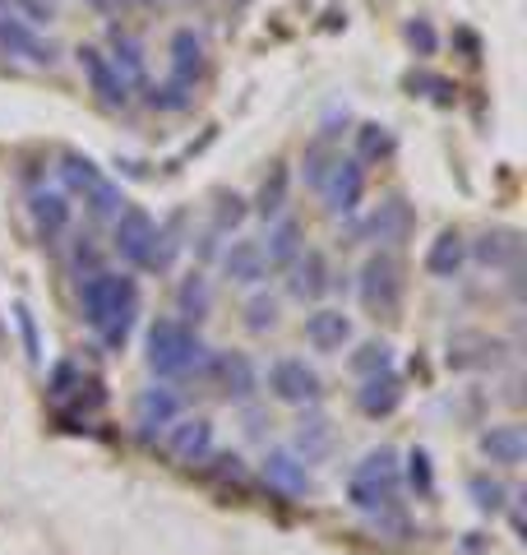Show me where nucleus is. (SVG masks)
Wrapping results in <instances>:
<instances>
[{
	"label": "nucleus",
	"mask_w": 527,
	"mask_h": 555,
	"mask_svg": "<svg viewBox=\"0 0 527 555\" xmlns=\"http://www.w3.org/2000/svg\"><path fill=\"white\" fill-rule=\"evenodd\" d=\"M79 315L107 352H126L134 320H139V283L130 273L98 269L93 278L79 283Z\"/></svg>",
	"instance_id": "1"
},
{
	"label": "nucleus",
	"mask_w": 527,
	"mask_h": 555,
	"mask_svg": "<svg viewBox=\"0 0 527 555\" xmlns=\"http://www.w3.org/2000/svg\"><path fill=\"white\" fill-rule=\"evenodd\" d=\"M347 505L361 509L365 518H375L384 509H398L402 505V463H398V449L380 444L371 449L347 477Z\"/></svg>",
	"instance_id": "2"
},
{
	"label": "nucleus",
	"mask_w": 527,
	"mask_h": 555,
	"mask_svg": "<svg viewBox=\"0 0 527 555\" xmlns=\"http://www.w3.org/2000/svg\"><path fill=\"white\" fill-rule=\"evenodd\" d=\"M144 347H149V371L157 379H181L190 371H200L208 357V343L200 338V328L181 324L176 315H157L149 324Z\"/></svg>",
	"instance_id": "3"
},
{
	"label": "nucleus",
	"mask_w": 527,
	"mask_h": 555,
	"mask_svg": "<svg viewBox=\"0 0 527 555\" xmlns=\"http://www.w3.org/2000/svg\"><path fill=\"white\" fill-rule=\"evenodd\" d=\"M402 292H408V278H402V259L394 250H375L357 273V297L371 310L375 320H398L402 310Z\"/></svg>",
	"instance_id": "4"
},
{
	"label": "nucleus",
	"mask_w": 527,
	"mask_h": 555,
	"mask_svg": "<svg viewBox=\"0 0 527 555\" xmlns=\"http://www.w3.org/2000/svg\"><path fill=\"white\" fill-rule=\"evenodd\" d=\"M112 250L126 259L130 269H149L153 273V250H157V222L149 208L126 204L112 222Z\"/></svg>",
	"instance_id": "5"
},
{
	"label": "nucleus",
	"mask_w": 527,
	"mask_h": 555,
	"mask_svg": "<svg viewBox=\"0 0 527 555\" xmlns=\"http://www.w3.org/2000/svg\"><path fill=\"white\" fill-rule=\"evenodd\" d=\"M269 393L287 408H320L324 379L314 366H306V357H278L269 366Z\"/></svg>",
	"instance_id": "6"
},
{
	"label": "nucleus",
	"mask_w": 527,
	"mask_h": 555,
	"mask_svg": "<svg viewBox=\"0 0 527 555\" xmlns=\"http://www.w3.org/2000/svg\"><path fill=\"white\" fill-rule=\"evenodd\" d=\"M416 228V214L402 195L380 199L361 222H351V241H375V246H402Z\"/></svg>",
	"instance_id": "7"
},
{
	"label": "nucleus",
	"mask_w": 527,
	"mask_h": 555,
	"mask_svg": "<svg viewBox=\"0 0 527 555\" xmlns=\"http://www.w3.org/2000/svg\"><path fill=\"white\" fill-rule=\"evenodd\" d=\"M200 371L214 379V389L227 398V403H250L259 393V371L245 352H208Z\"/></svg>",
	"instance_id": "8"
},
{
	"label": "nucleus",
	"mask_w": 527,
	"mask_h": 555,
	"mask_svg": "<svg viewBox=\"0 0 527 555\" xmlns=\"http://www.w3.org/2000/svg\"><path fill=\"white\" fill-rule=\"evenodd\" d=\"M320 195H324L329 218H351L361 208V199H365V167L357 158H343L338 153V163L329 167Z\"/></svg>",
	"instance_id": "9"
},
{
	"label": "nucleus",
	"mask_w": 527,
	"mask_h": 555,
	"mask_svg": "<svg viewBox=\"0 0 527 555\" xmlns=\"http://www.w3.org/2000/svg\"><path fill=\"white\" fill-rule=\"evenodd\" d=\"M0 51L5 56H20L28 65H56L61 61V47L42 38L38 28H28L24 20H14L10 10H0Z\"/></svg>",
	"instance_id": "10"
},
{
	"label": "nucleus",
	"mask_w": 527,
	"mask_h": 555,
	"mask_svg": "<svg viewBox=\"0 0 527 555\" xmlns=\"http://www.w3.org/2000/svg\"><path fill=\"white\" fill-rule=\"evenodd\" d=\"M28 218H33V232H38L42 246H61V236L69 232V222H75V204L61 190H47L38 185L28 195Z\"/></svg>",
	"instance_id": "11"
},
{
	"label": "nucleus",
	"mask_w": 527,
	"mask_h": 555,
	"mask_svg": "<svg viewBox=\"0 0 527 555\" xmlns=\"http://www.w3.org/2000/svg\"><path fill=\"white\" fill-rule=\"evenodd\" d=\"M185 412V398L176 393L171 385H153L134 398V426H139V436L153 440V436H163V430L176 422V416Z\"/></svg>",
	"instance_id": "12"
},
{
	"label": "nucleus",
	"mask_w": 527,
	"mask_h": 555,
	"mask_svg": "<svg viewBox=\"0 0 527 555\" xmlns=\"http://www.w3.org/2000/svg\"><path fill=\"white\" fill-rule=\"evenodd\" d=\"M259 473H264V486L269 491H278L283 500H306L310 495V467L292 454V449H269L259 463Z\"/></svg>",
	"instance_id": "13"
},
{
	"label": "nucleus",
	"mask_w": 527,
	"mask_h": 555,
	"mask_svg": "<svg viewBox=\"0 0 527 555\" xmlns=\"http://www.w3.org/2000/svg\"><path fill=\"white\" fill-rule=\"evenodd\" d=\"M167 449L176 463H208V454H214V422L208 416H176V422L167 426Z\"/></svg>",
	"instance_id": "14"
},
{
	"label": "nucleus",
	"mask_w": 527,
	"mask_h": 555,
	"mask_svg": "<svg viewBox=\"0 0 527 555\" xmlns=\"http://www.w3.org/2000/svg\"><path fill=\"white\" fill-rule=\"evenodd\" d=\"M75 56H79V69H83L88 89L98 93L102 107H126V102H130V89H126V79H120L116 69H112L107 51H102V47H79Z\"/></svg>",
	"instance_id": "15"
},
{
	"label": "nucleus",
	"mask_w": 527,
	"mask_h": 555,
	"mask_svg": "<svg viewBox=\"0 0 527 555\" xmlns=\"http://www.w3.org/2000/svg\"><path fill=\"white\" fill-rule=\"evenodd\" d=\"M329 287H333V269H329L324 250H301L287 264V297H296V301H320Z\"/></svg>",
	"instance_id": "16"
},
{
	"label": "nucleus",
	"mask_w": 527,
	"mask_h": 555,
	"mask_svg": "<svg viewBox=\"0 0 527 555\" xmlns=\"http://www.w3.org/2000/svg\"><path fill=\"white\" fill-rule=\"evenodd\" d=\"M107 42H112V51H107V61H112V69L120 79H126V89L134 93V89H149V61H144V42L139 38H130L120 24H112L107 28Z\"/></svg>",
	"instance_id": "17"
},
{
	"label": "nucleus",
	"mask_w": 527,
	"mask_h": 555,
	"mask_svg": "<svg viewBox=\"0 0 527 555\" xmlns=\"http://www.w3.org/2000/svg\"><path fill=\"white\" fill-rule=\"evenodd\" d=\"M500 352H504V343L481 334V328H463V334L449 338V366H459V371H490V366H500Z\"/></svg>",
	"instance_id": "18"
},
{
	"label": "nucleus",
	"mask_w": 527,
	"mask_h": 555,
	"mask_svg": "<svg viewBox=\"0 0 527 555\" xmlns=\"http://www.w3.org/2000/svg\"><path fill=\"white\" fill-rule=\"evenodd\" d=\"M171 75L167 79H181L190 89H200V79L208 75V47L195 28H176L171 33Z\"/></svg>",
	"instance_id": "19"
},
{
	"label": "nucleus",
	"mask_w": 527,
	"mask_h": 555,
	"mask_svg": "<svg viewBox=\"0 0 527 555\" xmlns=\"http://www.w3.org/2000/svg\"><path fill=\"white\" fill-rule=\"evenodd\" d=\"M218 259H222V278H227V283H236V287H259L264 278H269V264H264L259 241H250V236H236Z\"/></svg>",
	"instance_id": "20"
},
{
	"label": "nucleus",
	"mask_w": 527,
	"mask_h": 555,
	"mask_svg": "<svg viewBox=\"0 0 527 555\" xmlns=\"http://www.w3.org/2000/svg\"><path fill=\"white\" fill-rule=\"evenodd\" d=\"M292 454L301 459L306 467L310 463H324L333 454V422L320 412V408H306L301 422H296V436H292Z\"/></svg>",
	"instance_id": "21"
},
{
	"label": "nucleus",
	"mask_w": 527,
	"mask_h": 555,
	"mask_svg": "<svg viewBox=\"0 0 527 555\" xmlns=\"http://www.w3.org/2000/svg\"><path fill=\"white\" fill-rule=\"evenodd\" d=\"M259 250H264V264H269V269H287L292 259L306 250V228L296 218H287V214L273 218L269 222V236L259 241Z\"/></svg>",
	"instance_id": "22"
},
{
	"label": "nucleus",
	"mask_w": 527,
	"mask_h": 555,
	"mask_svg": "<svg viewBox=\"0 0 527 555\" xmlns=\"http://www.w3.org/2000/svg\"><path fill=\"white\" fill-rule=\"evenodd\" d=\"M463 264H467V236L459 228H445L426 250V273L439 278V283H453L463 273Z\"/></svg>",
	"instance_id": "23"
},
{
	"label": "nucleus",
	"mask_w": 527,
	"mask_h": 555,
	"mask_svg": "<svg viewBox=\"0 0 527 555\" xmlns=\"http://www.w3.org/2000/svg\"><path fill=\"white\" fill-rule=\"evenodd\" d=\"M306 343L314 347V352H343V347L351 343V320L333 306L310 310L306 315Z\"/></svg>",
	"instance_id": "24"
},
{
	"label": "nucleus",
	"mask_w": 527,
	"mask_h": 555,
	"mask_svg": "<svg viewBox=\"0 0 527 555\" xmlns=\"http://www.w3.org/2000/svg\"><path fill=\"white\" fill-rule=\"evenodd\" d=\"M518 250H523V241H518L514 228H490V232H481L467 246V255L477 259L481 269H514L518 264Z\"/></svg>",
	"instance_id": "25"
},
{
	"label": "nucleus",
	"mask_w": 527,
	"mask_h": 555,
	"mask_svg": "<svg viewBox=\"0 0 527 555\" xmlns=\"http://www.w3.org/2000/svg\"><path fill=\"white\" fill-rule=\"evenodd\" d=\"M402 375L398 371H380V375H371V379H361V389H357V408L365 412V416H389V412H398V403H402Z\"/></svg>",
	"instance_id": "26"
},
{
	"label": "nucleus",
	"mask_w": 527,
	"mask_h": 555,
	"mask_svg": "<svg viewBox=\"0 0 527 555\" xmlns=\"http://www.w3.org/2000/svg\"><path fill=\"white\" fill-rule=\"evenodd\" d=\"M481 454L496 463V467H518V463L527 459V436H523V426H518V422H500V426L481 430Z\"/></svg>",
	"instance_id": "27"
},
{
	"label": "nucleus",
	"mask_w": 527,
	"mask_h": 555,
	"mask_svg": "<svg viewBox=\"0 0 527 555\" xmlns=\"http://www.w3.org/2000/svg\"><path fill=\"white\" fill-rule=\"evenodd\" d=\"M208 310H214V287H208V278L195 269L181 278V287H176V315H181V324L200 328L208 320Z\"/></svg>",
	"instance_id": "28"
},
{
	"label": "nucleus",
	"mask_w": 527,
	"mask_h": 555,
	"mask_svg": "<svg viewBox=\"0 0 527 555\" xmlns=\"http://www.w3.org/2000/svg\"><path fill=\"white\" fill-rule=\"evenodd\" d=\"M287 195H292V171H287L283 163H273V167H269V177H264V185H259V195H255V214H259L264 222L283 218Z\"/></svg>",
	"instance_id": "29"
},
{
	"label": "nucleus",
	"mask_w": 527,
	"mask_h": 555,
	"mask_svg": "<svg viewBox=\"0 0 527 555\" xmlns=\"http://www.w3.org/2000/svg\"><path fill=\"white\" fill-rule=\"evenodd\" d=\"M394 149H398V134L389 126H380V120H361L357 126V153H351V158L365 167V163L394 158Z\"/></svg>",
	"instance_id": "30"
},
{
	"label": "nucleus",
	"mask_w": 527,
	"mask_h": 555,
	"mask_svg": "<svg viewBox=\"0 0 527 555\" xmlns=\"http://www.w3.org/2000/svg\"><path fill=\"white\" fill-rule=\"evenodd\" d=\"M61 181L75 190V195H88L98 181H107V171L88 158V153H61Z\"/></svg>",
	"instance_id": "31"
},
{
	"label": "nucleus",
	"mask_w": 527,
	"mask_h": 555,
	"mask_svg": "<svg viewBox=\"0 0 527 555\" xmlns=\"http://www.w3.org/2000/svg\"><path fill=\"white\" fill-rule=\"evenodd\" d=\"M181 228H185V208L181 214H171L167 222H157V250H153V273H167L176 264V255H181Z\"/></svg>",
	"instance_id": "32"
},
{
	"label": "nucleus",
	"mask_w": 527,
	"mask_h": 555,
	"mask_svg": "<svg viewBox=\"0 0 527 555\" xmlns=\"http://www.w3.org/2000/svg\"><path fill=\"white\" fill-rule=\"evenodd\" d=\"M144 102H149L153 112H190V107H195V89H190V83H181V79H163L157 89L149 83Z\"/></svg>",
	"instance_id": "33"
},
{
	"label": "nucleus",
	"mask_w": 527,
	"mask_h": 555,
	"mask_svg": "<svg viewBox=\"0 0 527 555\" xmlns=\"http://www.w3.org/2000/svg\"><path fill=\"white\" fill-rule=\"evenodd\" d=\"M467 491H472V505H477L481 514H500L509 505V486L500 477H490V473H472Z\"/></svg>",
	"instance_id": "34"
},
{
	"label": "nucleus",
	"mask_w": 527,
	"mask_h": 555,
	"mask_svg": "<svg viewBox=\"0 0 527 555\" xmlns=\"http://www.w3.org/2000/svg\"><path fill=\"white\" fill-rule=\"evenodd\" d=\"M83 204H88V214H93L98 222H116V214H120V208H126L130 199H126V190H120L116 181H98V185L83 195Z\"/></svg>",
	"instance_id": "35"
},
{
	"label": "nucleus",
	"mask_w": 527,
	"mask_h": 555,
	"mask_svg": "<svg viewBox=\"0 0 527 555\" xmlns=\"http://www.w3.org/2000/svg\"><path fill=\"white\" fill-rule=\"evenodd\" d=\"M347 366L357 371L361 379H371V375H380V371H394V347L384 343V338H380V343H361L357 352L347 357Z\"/></svg>",
	"instance_id": "36"
},
{
	"label": "nucleus",
	"mask_w": 527,
	"mask_h": 555,
	"mask_svg": "<svg viewBox=\"0 0 527 555\" xmlns=\"http://www.w3.org/2000/svg\"><path fill=\"white\" fill-rule=\"evenodd\" d=\"M79 389H83V366L79 361H56L51 375H47V393L56 398V403H65V398H79Z\"/></svg>",
	"instance_id": "37"
},
{
	"label": "nucleus",
	"mask_w": 527,
	"mask_h": 555,
	"mask_svg": "<svg viewBox=\"0 0 527 555\" xmlns=\"http://www.w3.org/2000/svg\"><path fill=\"white\" fill-rule=\"evenodd\" d=\"M245 218H250V204H245L236 190H232V195L222 190V195H218V208H214V228H208V232H214V236H227V232H236Z\"/></svg>",
	"instance_id": "38"
},
{
	"label": "nucleus",
	"mask_w": 527,
	"mask_h": 555,
	"mask_svg": "<svg viewBox=\"0 0 527 555\" xmlns=\"http://www.w3.org/2000/svg\"><path fill=\"white\" fill-rule=\"evenodd\" d=\"M245 328H250V334H269V328H278V297L255 292V297L245 301Z\"/></svg>",
	"instance_id": "39"
},
{
	"label": "nucleus",
	"mask_w": 527,
	"mask_h": 555,
	"mask_svg": "<svg viewBox=\"0 0 527 555\" xmlns=\"http://www.w3.org/2000/svg\"><path fill=\"white\" fill-rule=\"evenodd\" d=\"M98 269H102V250L93 246V236H79L75 246H69V273L83 283V278H93Z\"/></svg>",
	"instance_id": "40"
},
{
	"label": "nucleus",
	"mask_w": 527,
	"mask_h": 555,
	"mask_svg": "<svg viewBox=\"0 0 527 555\" xmlns=\"http://www.w3.org/2000/svg\"><path fill=\"white\" fill-rule=\"evenodd\" d=\"M333 163H338V153H333L329 144H320V139H314V144L306 149V163H301V171H306V185H314V190H320Z\"/></svg>",
	"instance_id": "41"
},
{
	"label": "nucleus",
	"mask_w": 527,
	"mask_h": 555,
	"mask_svg": "<svg viewBox=\"0 0 527 555\" xmlns=\"http://www.w3.org/2000/svg\"><path fill=\"white\" fill-rule=\"evenodd\" d=\"M408 481H412V491H416L421 500L435 495V467H430L426 449H412V454H408Z\"/></svg>",
	"instance_id": "42"
},
{
	"label": "nucleus",
	"mask_w": 527,
	"mask_h": 555,
	"mask_svg": "<svg viewBox=\"0 0 527 555\" xmlns=\"http://www.w3.org/2000/svg\"><path fill=\"white\" fill-rule=\"evenodd\" d=\"M408 89L421 93V98H430V102H453V83L445 75H426V69H412Z\"/></svg>",
	"instance_id": "43"
},
{
	"label": "nucleus",
	"mask_w": 527,
	"mask_h": 555,
	"mask_svg": "<svg viewBox=\"0 0 527 555\" xmlns=\"http://www.w3.org/2000/svg\"><path fill=\"white\" fill-rule=\"evenodd\" d=\"M5 10L14 20H24L28 28H42V24L56 20V5H51V0H5Z\"/></svg>",
	"instance_id": "44"
},
{
	"label": "nucleus",
	"mask_w": 527,
	"mask_h": 555,
	"mask_svg": "<svg viewBox=\"0 0 527 555\" xmlns=\"http://www.w3.org/2000/svg\"><path fill=\"white\" fill-rule=\"evenodd\" d=\"M371 528L375 532H384V537H389V542H408V537H412V524H408V509H384V514H375L371 518Z\"/></svg>",
	"instance_id": "45"
},
{
	"label": "nucleus",
	"mask_w": 527,
	"mask_h": 555,
	"mask_svg": "<svg viewBox=\"0 0 527 555\" xmlns=\"http://www.w3.org/2000/svg\"><path fill=\"white\" fill-rule=\"evenodd\" d=\"M402 38H408V47L416 51V56H435V47H439V33L430 28V20H412L408 28H402Z\"/></svg>",
	"instance_id": "46"
},
{
	"label": "nucleus",
	"mask_w": 527,
	"mask_h": 555,
	"mask_svg": "<svg viewBox=\"0 0 527 555\" xmlns=\"http://www.w3.org/2000/svg\"><path fill=\"white\" fill-rule=\"evenodd\" d=\"M14 324H20V334H24V347H28V357L38 361L42 357V343H38V320H33V310L20 301L14 306Z\"/></svg>",
	"instance_id": "47"
},
{
	"label": "nucleus",
	"mask_w": 527,
	"mask_h": 555,
	"mask_svg": "<svg viewBox=\"0 0 527 555\" xmlns=\"http://www.w3.org/2000/svg\"><path fill=\"white\" fill-rule=\"evenodd\" d=\"M218 467H214V477L218 481H236V486H245V463H241V454H208Z\"/></svg>",
	"instance_id": "48"
},
{
	"label": "nucleus",
	"mask_w": 527,
	"mask_h": 555,
	"mask_svg": "<svg viewBox=\"0 0 527 555\" xmlns=\"http://www.w3.org/2000/svg\"><path fill=\"white\" fill-rule=\"evenodd\" d=\"M139 5H153V0H139Z\"/></svg>",
	"instance_id": "49"
},
{
	"label": "nucleus",
	"mask_w": 527,
	"mask_h": 555,
	"mask_svg": "<svg viewBox=\"0 0 527 555\" xmlns=\"http://www.w3.org/2000/svg\"><path fill=\"white\" fill-rule=\"evenodd\" d=\"M51 5H56V0H51Z\"/></svg>",
	"instance_id": "50"
}]
</instances>
